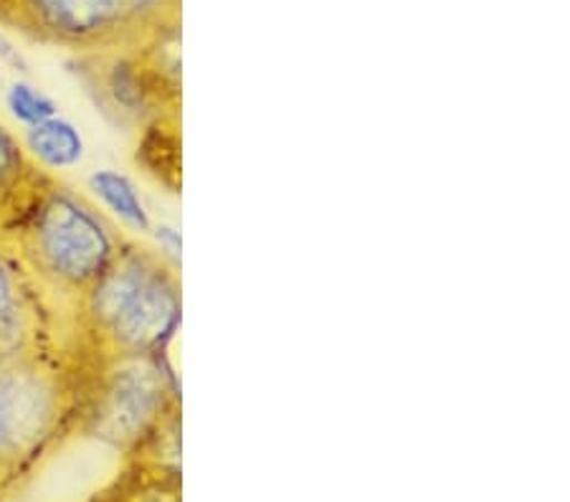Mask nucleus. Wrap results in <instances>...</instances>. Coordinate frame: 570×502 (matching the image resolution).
Returning a JSON list of instances; mask_svg holds the SVG:
<instances>
[{
  "label": "nucleus",
  "instance_id": "1",
  "mask_svg": "<svg viewBox=\"0 0 570 502\" xmlns=\"http://www.w3.org/2000/svg\"><path fill=\"white\" fill-rule=\"evenodd\" d=\"M91 368L73 325L0 363V502L23 492L79 436Z\"/></svg>",
  "mask_w": 570,
  "mask_h": 502
},
{
  "label": "nucleus",
  "instance_id": "2",
  "mask_svg": "<svg viewBox=\"0 0 570 502\" xmlns=\"http://www.w3.org/2000/svg\"><path fill=\"white\" fill-rule=\"evenodd\" d=\"M180 319V269L137 239L71 307L73 333L95 361L170 353Z\"/></svg>",
  "mask_w": 570,
  "mask_h": 502
},
{
  "label": "nucleus",
  "instance_id": "3",
  "mask_svg": "<svg viewBox=\"0 0 570 502\" xmlns=\"http://www.w3.org/2000/svg\"><path fill=\"white\" fill-rule=\"evenodd\" d=\"M127 242L130 236L102 206L57 178L18 226L8 249L71 315L77 299L102 277Z\"/></svg>",
  "mask_w": 570,
  "mask_h": 502
},
{
  "label": "nucleus",
  "instance_id": "4",
  "mask_svg": "<svg viewBox=\"0 0 570 502\" xmlns=\"http://www.w3.org/2000/svg\"><path fill=\"white\" fill-rule=\"evenodd\" d=\"M180 411V381L170 355L95 361L79 436L130 456Z\"/></svg>",
  "mask_w": 570,
  "mask_h": 502
},
{
  "label": "nucleus",
  "instance_id": "5",
  "mask_svg": "<svg viewBox=\"0 0 570 502\" xmlns=\"http://www.w3.org/2000/svg\"><path fill=\"white\" fill-rule=\"evenodd\" d=\"M8 26L77 57L135 51L180 26V0H26Z\"/></svg>",
  "mask_w": 570,
  "mask_h": 502
},
{
  "label": "nucleus",
  "instance_id": "6",
  "mask_svg": "<svg viewBox=\"0 0 570 502\" xmlns=\"http://www.w3.org/2000/svg\"><path fill=\"white\" fill-rule=\"evenodd\" d=\"M71 315L53 303L11 249L0 246V363L67 333Z\"/></svg>",
  "mask_w": 570,
  "mask_h": 502
},
{
  "label": "nucleus",
  "instance_id": "7",
  "mask_svg": "<svg viewBox=\"0 0 570 502\" xmlns=\"http://www.w3.org/2000/svg\"><path fill=\"white\" fill-rule=\"evenodd\" d=\"M57 176L36 163L23 142L0 122V246L11 244L18 226L26 222Z\"/></svg>",
  "mask_w": 570,
  "mask_h": 502
},
{
  "label": "nucleus",
  "instance_id": "8",
  "mask_svg": "<svg viewBox=\"0 0 570 502\" xmlns=\"http://www.w3.org/2000/svg\"><path fill=\"white\" fill-rule=\"evenodd\" d=\"M180 482V464L130 454L117 478L89 502H183Z\"/></svg>",
  "mask_w": 570,
  "mask_h": 502
},
{
  "label": "nucleus",
  "instance_id": "9",
  "mask_svg": "<svg viewBox=\"0 0 570 502\" xmlns=\"http://www.w3.org/2000/svg\"><path fill=\"white\" fill-rule=\"evenodd\" d=\"M135 163L163 190L178 196L183 186L180 115H163L137 132Z\"/></svg>",
  "mask_w": 570,
  "mask_h": 502
},
{
  "label": "nucleus",
  "instance_id": "10",
  "mask_svg": "<svg viewBox=\"0 0 570 502\" xmlns=\"http://www.w3.org/2000/svg\"><path fill=\"white\" fill-rule=\"evenodd\" d=\"M21 142L31 158L49 173L79 166L85 158V137L79 127L59 115L41 125L26 127Z\"/></svg>",
  "mask_w": 570,
  "mask_h": 502
},
{
  "label": "nucleus",
  "instance_id": "11",
  "mask_svg": "<svg viewBox=\"0 0 570 502\" xmlns=\"http://www.w3.org/2000/svg\"><path fill=\"white\" fill-rule=\"evenodd\" d=\"M89 190L99 200L105 214H112L117 224L130 228L135 234L153 232V216L142 204V196L132 178H127L119 170H95L89 176Z\"/></svg>",
  "mask_w": 570,
  "mask_h": 502
},
{
  "label": "nucleus",
  "instance_id": "12",
  "mask_svg": "<svg viewBox=\"0 0 570 502\" xmlns=\"http://www.w3.org/2000/svg\"><path fill=\"white\" fill-rule=\"evenodd\" d=\"M6 105L23 127L41 125L59 115V105L53 102V99L46 95L43 89L33 87V85H29V81H21V79L13 81L11 89H8Z\"/></svg>",
  "mask_w": 570,
  "mask_h": 502
},
{
  "label": "nucleus",
  "instance_id": "13",
  "mask_svg": "<svg viewBox=\"0 0 570 502\" xmlns=\"http://www.w3.org/2000/svg\"><path fill=\"white\" fill-rule=\"evenodd\" d=\"M153 239H155V249L163 254V259H168L173 267L180 269V252H183V239L180 232L170 224H153Z\"/></svg>",
  "mask_w": 570,
  "mask_h": 502
},
{
  "label": "nucleus",
  "instance_id": "14",
  "mask_svg": "<svg viewBox=\"0 0 570 502\" xmlns=\"http://www.w3.org/2000/svg\"><path fill=\"white\" fill-rule=\"evenodd\" d=\"M0 59L11 61L13 67H18L21 71H29V67H26V61H23L21 53H18V49H13V46L3 39V36H0Z\"/></svg>",
  "mask_w": 570,
  "mask_h": 502
},
{
  "label": "nucleus",
  "instance_id": "15",
  "mask_svg": "<svg viewBox=\"0 0 570 502\" xmlns=\"http://www.w3.org/2000/svg\"><path fill=\"white\" fill-rule=\"evenodd\" d=\"M23 3H26V0H0V23H3V26L11 23V18L16 16V11Z\"/></svg>",
  "mask_w": 570,
  "mask_h": 502
}]
</instances>
